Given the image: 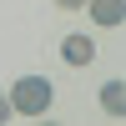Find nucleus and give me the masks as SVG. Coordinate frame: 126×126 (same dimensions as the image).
<instances>
[{"label":"nucleus","mask_w":126,"mask_h":126,"mask_svg":"<svg viewBox=\"0 0 126 126\" xmlns=\"http://www.w3.org/2000/svg\"><path fill=\"white\" fill-rule=\"evenodd\" d=\"M56 5H61V10H81L86 0H56Z\"/></svg>","instance_id":"6"},{"label":"nucleus","mask_w":126,"mask_h":126,"mask_svg":"<svg viewBox=\"0 0 126 126\" xmlns=\"http://www.w3.org/2000/svg\"><path fill=\"white\" fill-rule=\"evenodd\" d=\"M101 111H106V116H126V86L121 81H106V86H101Z\"/></svg>","instance_id":"4"},{"label":"nucleus","mask_w":126,"mask_h":126,"mask_svg":"<svg viewBox=\"0 0 126 126\" xmlns=\"http://www.w3.org/2000/svg\"><path fill=\"white\" fill-rule=\"evenodd\" d=\"M10 111H20V116H46L50 111V81L46 76H20L15 86H10Z\"/></svg>","instance_id":"1"},{"label":"nucleus","mask_w":126,"mask_h":126,"mask_svg":"<svg viewBox=\"0 0 126 126\" xmlns=\"http://www.w3.org/2000/svg\"><path fill=\"white\" fill-rule=\"evenodd\" d=\"M86 5H91V20H96V25H111V30H116L126 20V0H86Z\"/></svg>","instance_id":"3"},{"label":"nucleus","mask_w":126,"mask_h":126,"mask_svg":"<svg viewBox=\"0 0 126 126\" xmlns=\"http://www.w3.org/2000/svg\"><path fill=\"white\" fill-rule=\"evenodd\" d=\"M61 56H66V66H91L96 46H91V35H66L61 40Z\"/></svg>","instance_id":"2"},{"label":"nucleus","mask_w":126,"mask_h":126,"mask_svg":"<svg viewBox=\"0 0 126 126\" xmlns=\"http://www.w3.org/2000/svg\"><path fill=\"white\" fill-rule=\"evenodd\" d=\"M5 116H10V96L0 91V121H5Z\"/></svg>","instance_id":"5"}]
</instances>
